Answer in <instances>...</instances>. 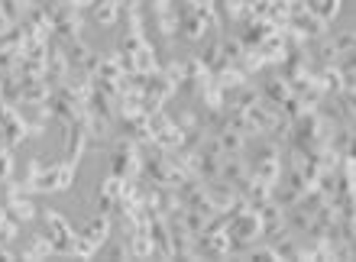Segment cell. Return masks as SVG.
<instances>
[{
  "instance_id": "cell-1",
  "label": "cell",
  "mask_w": 356,
  "mask_h": 262,
  "mask_svg": "<svg viewBox=\"0 0 356 262\" xmlns=\"http://www.w3.org/2000/svg\"><path fill=\"white\" fill-rule=\"evenodd\" d=\"M224 230H227V240H230V253H246L250 246H256L263 240L259 211L243 201V204L234 207L230 214H224Z\"/></svg>"
},
{
  "instance_id": "cell-2",
  "label": "cell",
  "mask_w": 356,
  "mask_h": 262,
  "mask_svg": "<svg viewBox=\"0 0 356 262\" xmlns=\"http://www.w3.org/2000/svg\"><path fill=\"white\" fill-rule=\"evenodd\" d=\"M75 169L78 165H72V162H65V159L52 162V165L42 162V169L29 178L23 188H26V191H42V195H49V191H68L72 181H75Z\"/></svg>"
},
{
  "instance_id": "cell-3",
  "label": "cell",
  "mask_w": 356,
  "mask_h": 262,
  "mask_svg": "<svg viewBox=\"0 0 356 262\" xmlns=\"http://www.w3.org/2000/svg\"><path fill=\"white\" fill-rule=\"evenodd\" d=\"M140 162H143V146L140 142L117 136L113 142V156H111V172L120 178H136L140 175Z\"/></svg>"
},
{
  "instance_id": "cell-4",
  "label": "cell",
  "mask_w": 356,
  "mask_h": 262,
  "mask_svg": "<svg viewBox=\"0 0 356 262\" xmlns=\"http://www.w3.org/2000/svg\"><path fill=\"white\" fill-rule=\"evenodd\" d=\"M42 220L49 227V240H52V249L56 256H72V246H75V230L68 224L65 217L58 214V211H42Z\"/></svg>"
},
{
  "instance_id": "cell-5",
  "label": "cell",
  "mask_w": 356,
  "mask_h": 262,
  "mask_svg": "<svg viewBox=\"0 0 356 262\" xmlns=\"http://www.w3.org/2000/svg\"><path fill=\"white\" fill-rule=\"evenodd\" d=\"M204 191H207V197H211V204H214L217 214H230L234 207L243 204L240 191H236L234 185L220 181V178H207V181H204Z\"/></svg>"
},
{
  "instance_id": "cell-6",
  "label": "cell",
  "mask_w": 356,
  "mask_h": 262,
  "mask_svg": "<svg viewBox=\"0 0 356 262\" xmlns=\"http://www.w3.org/2000/svg\"><path fill=\"white\" fill-rule=\"evenodd\" d=\"M285 26H289L298 39H305V42H314V39H321L324 33H327V23H324L321 17H314L311 10H298V13H291Z\"/></svg>"
},
{
  "instance_id": "cell-7",
  "label": "cell",
  "mask_w": 356,
  "mask_h": 262,
  "mask_svg": "<svg viewBox=\"0 0 356 262\" xmlns=\"http://www.w3.org/2000/svg\"><path fill=\"white\" fill-rule=\"evenodd\" d=\"M149 126H152V142L162 146V149H175L181 142V130H178V123L165 110L149 113Z\"/></svg>"
},
{
  "instance_id": "cell-8",
  "label": "cell",
  "mask_w": 356,
  "mask_h": 262,
  "mask_svg": "<svg viewBox=\"0 0 356 262\" xmlns=\"http://www.w3.org/2000/svg\"><path fill=\"white\" fill-rule=\"evenodd\" d=\"M217 178H220V181H227V185H234L236 191H240V188L250 181V165H246V156H243V152H224Z\"/></svg>"
},
{
  "instance_id": "cell-9",
  "label": "cell",
  "mask_w": 356,
  "mask_h": 262,
  "mask_svg": "<svg viewBox=\"0 0 356 262\" xmlns=\"http://www.w3.org/2000/svg\"><path fill=\"white\" fill-rule=\"evenodd\" d=\"M165 227H169V243H172V256H181V259H188V249H191V240H195V234L185 227V220H181V211H175V214L165 217Z\"/></svg>"
},
{
  "instance_id": "cell-10",
  "label": "cell",
  "mask_w": 356,
  "mask_h": 262,
  "mask_svg": "<svg viewBox=\"0 0 356 262\" xmlns=\"http://www.w3.org/2000/svg\"><path fill=\"white\" fill-rule=\"evenodd\" d=\"M7 214L10 217H17L19 224L23 220H33L36 217V204L29 201V191L19 181H13V185L7 188Z\"/></svg>"
},
{
  "instance_id": "cell-11",
  "label": "cell",
  "mask_w": 356,
  "mask_h": 262,
  "mask_svg": "<svg viewBox=\"0 0 356 262\" xmlns=\"http://www.w3.org/2000/svg\"><path fill=\"white\" fill-rule=\"evenodd\" d=\"M88 149V130L81 120H72L65 123V162H72V165H78V159L85 156Z\"/></svg>"
},
{
  "instance_id": "cell-12",
  "label": "cell",
  "mask_w": 356,
  "mask_h": 262,
  "mask_svg": "<svg viewBox=\"0 0 356 262\" xmlns=\"http://www.w3.org/2000/svg\"><path fill=\"white\" fill-rule=\"evenodd\" d=\"M120 185H123V178L113 175V172L97 185V197H94V211L97 214H113V204L120 197Z\"/></svg>"
},
{
  "instance_id": "cell-13",
  "label": "cell",
  "mask_w": 356,
  "mask_h": 262,
  "mask_svg": "<svg viewBox=\"0 0 356 262\" xmlns=\"http://www.w3.org/2000/svg\"><path fill=\"white\" fill-rule=\"evenodd\" d=\"M256 211H259V220H263V240H272V236H279L285 230V207H279L272 197Z\"/></svg>"
},
{
  "instance_id": "cell-14",
  "label": "cell",
  "mask_w": 356,
  "mask_h": 262,
  "mask_svg": "<svg viewBox=\"0 0 356 262\" xmlns=\"http://www.w3.org/2000/svg\"><path fill=\"white\" fill-rule=\"evenodd\" d=\"M149 240H152V256H159V259H175V256H172V243H169V227H165V217L149 214Z\"/></svg>"
},
{
  "instance_id": "cell-15",
  "label": "cell",
  "mask_w": 356,
  "mask_h": 262,
  "mask_svg": "<svg viewBox=\"0 0 356 262\" xmlns=\"http://www.w3.org/2000/svg\"><path fill=\"white\" fill-rule=\"evenodd\" d=\"M256 52L263 56V62L266 65H279L282 58L289 56V49H285V36H282V29H272L269 36L256 46Z\"/></svg>"
},
{
  "instance_id": "cell-16",
  "label": "cell",
  "mask_w": 356,
  "mask_h": 262,
  "mask_svg": "<svg viewBox=\"0 0 356 262\" xmlns=\"http://www.w3.org/2000/svg\"><path fill=\"white\" fill-rule=\"evenodd\" d=\"M272 29H279V26H272L269 19H250V23H243V26H240L236 39L243 42V49H256L266 36H269Z\"/></svg>"
},
{
  "instance_id": "cell-17",
  "label": "cell",
  "mask_w": 356,
  "mask_h": 262,
  "mask_svg": "<svg viewBox=\"0 0 356 262\" xmlns=\"http://www.w3.org/2000/svg\"><path fill=\"white\" fill-rule=\"evenodd\" d=\"M81 236H85L88 243H94L97 249H101V246L113 236V220H111V214H97V217L91 220V224H88L85 230H81Z\"/></svg>"
},
{
  "instance_id": "cell-18",
  "label": "cell",
  "mask_w": 356,
  "mask_h": 262,
  "mask_svg": "<svg viewBox=\"0 0 356 262\" xmlns=\"http://www.w3.org/2000/svg\"><path fill=\"white\" fill-rule=\"evenodd\" d=\"M259 97H263L266 104H275L279 107L282 101H289L291 97V88H289V81L282 75H272V78H266L263 85H259Z\"/></svg>"
},
{
  "instance_id": "cell-19",
  "label": "cell",
  "mask_w": 356,
  "mask_h": 262,
  "mask_svg": "<svg viewBox=\"0 0 356 262\" xmlns=\"http://www.w3.org/2000/svg\"><path fill=\"white\" fill-rule=\"evenodd\" d=\"M327 146L337 152L340 159H343V156H353V123H340V126H334Z\"/></svg>"
},
{
  "instance_id": "cell-20",
  "label": "cell",
  "mask_w": 356,
  "mask_h": 262,
  "mask_svg": "<svg viewBox=\"0 0 356 262\" xmlns=\"http://www.w3.org/2000/svg\"><path fill=\"white\" fill-rule=\"evenodd\" d=\"M133 72H140V75H152V72H159V58H156L152 42H143V46L136 49V56H133Z\"/></svg>"
},
{
  "instance_id": "cell-21",
  "label": "cell",
  "mask_w": 356,
  "mask_h": 262,
  "mask_svg": "<svg viewBox=\"0 0 356 262\" xmlns=\"http://www.w3.org/2000/svg\"><path fill=\"white\" fill-rule=\"evenodd\" d=\"M62 52H65L68 68H81V65H85V58L91 56L94 49L88 46L85 39H68V42H62Z\"/></svg>"
},
{
  "instance_id": "cell-22",
  "label": "cell",
  "mask_w": 356,
  "mask_h": 262,
  "mask_svg": "<svg viewBox=\"0 0 356 262\" xmlns=\"http://www.w3.org/2000/svg\"><path fill=\"white\" fill-rule=\"evenodd\" d=\"M91 13H94V23L104 29H111L120 17V3H111V0H94L91 3Z\"/></svg>"
},
{
  "instance_id": "cell-23",
  "label": "cell",
  "mask_w": 356,
  "mask_h": 262,
  "mask_svg": "<svg viewBox=\"0 0 356 262\" xmlns=\"http://www.w3.org/2000/svg\"><path fill=\"white\" fill-rule=\"evenodd\" d=\"M49 256H56L52 240H49V236H36V240H29V243L19 249L17 259H49Z\"/></svg>"
},
{
  "instance_id": "cell-24",
  "label": "cell",
  "mask_w": 356,
  "mask_h": 262,
  "mask_svg": "<svg viewBox=\"0 0 356 262\" xmlns=\"http://www.w3.org/2000/svg\"><path fill=\"white\" fill-rule=\"evenodd\" d=\"M340 3H343V0H305V10H311L314 17H321L324 23H330V19L340 13Z\"/></svg>"
},
{
  "instance_id": "cell-25",
  "label": "cell",
  "mask_w": 356,
  "mask_h": 262,
  "mask_svg": "<svg viewBox=\"0 0 356 262\" xmlns=\"http://www.w3.org/2000/svg\"><path fill=\"white\" fill-rule=\"evenodd\" d=\"M181 220H185V227L197 236V234H204L207 227H211V220H214V217L201 214V211H191V207H181Z\"/></svg>"
},
{
  "instance_id": "cell-26",
  "label": "cell",
  "mask_w": 356,
  "mask_h": 262,
  "mask_svg": "<svg viewBox=\"0 0 356 262\" xmlns=\"http://www.w3.org/2000/svg\"><path fill=\"white\" fill-rule=\"evenodd\" d=\"M120 75H123L120 56H117V52H113V56L101 58V65H97V75H94V78H113V81H117V78H120Z\"/></svg>"
},
{
  "instance_id": "cell-27",
  "label": "cell",
  "mask_w": 356,
  "mask_h": 262,
  "mask_svg": "<svg viewBox=\"0 0 356 262\" xmlns=\"http://www.w3.org/2000/svg\"><path fill=\"white\" fill-rule=\"evenodd\" d=\"M330 39H334V46H337L340 56H353V46H356L353 29H340V33H330Z\"/></svg>"
},
{
  "instance_id": "cell-28",
  "label": "cell",
  "mask_w": 356,
  "mask_h": 262,
  "mask_svg": "<svg viewBox=\"0 0 356 262\" xmlns=\"http://www.w3.org/2000/svg\"><path fill=\"white\" fill-rule=\"evenodd\" d=\"M13 175V156H10V146L0 140V181H10Z\"/></svg>"
},
{
  "instance_id": "cell-29",
  "label": "cell",
  "mask_w": 356,
  "mask_h": 262,
  "mask_svg": "<svg viewBox=\"0 0 356 262\" xmlns=\"http://www.w3.org/2000/svg\"><path fill=\"white\" fill-rule=\"evenodd\" d=\"M58 3H72V7H78V3H75V0H58Z\"/></svg>"
},
{
  "instance_id": "cell-30",
  "label": "cell",
  "mask_w": 356,
  "mask_h": 262,
  "mask_svg": "<svg viewBox=\"0 0 356 262\" xmlns=\"http://www.w3.org/2000/svg\"><path fill=\"white\" fill-rule=\"evenodd\" d=\"M3 214H7V211H3V207H0V224H3Z\"/></svg>"
},
{
  "instance_id": "cell-31",
  "label": "cell",
  "mask_w": 356,
  "mask_h": 262,
  "mask_svg": "<svg viewBox=\"0 0 356 262\" xmlns=\"http://www.w3.org/2000/svg\"><path fill=\"white\" fill-rule=\"evenodd\" d=\"M111 3H120V0H111Z\"/></svg>"
}]
</instances>
